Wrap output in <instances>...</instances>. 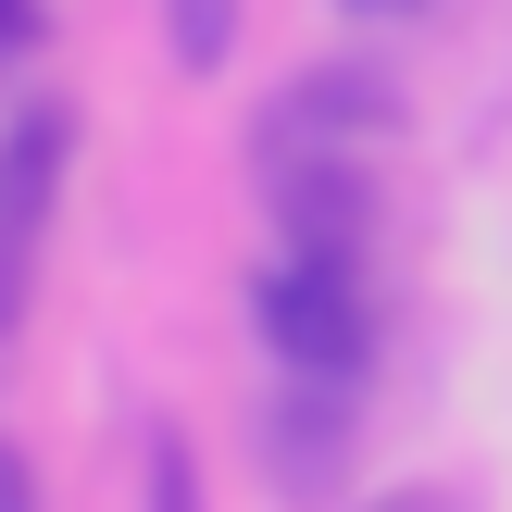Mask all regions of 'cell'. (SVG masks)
I'll use <instances>...</instances> for the list:
<instances>
[{
  "label": "cell",
  "mask_w": 512,
  "mask_h": 512,
  "mask_svg": "<svg viewBox=\"0 0 512 512\" xmlns=\"http://www.w3.org/2000/svg\"><path fill=\"white\" fill-rule=\"evenodd\" d=\"M263 213H275V238L288 250H338V263H363V238H375V163L350 138H275L263 125Z\"/></svg>",
  "instance_id": "obj_2"
},
{
  "label": "cell",
  "mask_w": 512,
  "mask_h": 512,
  "mask_svg": "<svg viewBox=\"0 0 512 512\" xmlns=\"http://www.w3.org/2000/svg\"><path fill=\"white\" fill-rule=\"evenodd\" d=\"M250 325H263V350L288 375H338V388L375 375V288L338 250H275V263L250 275Z\"/></svg>",
  "instance_id": "obj_1"
},
{
  "label": "cell",
  "mask_w": 512,
  "mask_h": 512,
  "mask_svg": "<svg viewBox=\"0 0 512 512\" xmlns=\"http://www.w3.org/2000/svg\"><path fill=\"white\" fill-rule=\"evenodd\" d=\"M275 138H400V75L388 63H313L288 100H275Z\"/></svg>",
  "instance_id": "obj_4"
},
{
  "label": "cell",
  "mask_w": 512,
  "mask_h": 512,
  "mask_svg": "<svg viewBox=\"0 0 512 512\" xmlns=\"http://www.w3.org/2000/svg\"><path fill=\"white\" fill-rule=\"evenodd\" d=\"M0 512H38V463H25L13 438H0Z\"/></svg>",
  "instance_id": "obj_11"
},
{
  "label": "cell",
  "mask_w": 512,
  "mask_h": 512,
  "mask_svg": "<svg viewBox=\"0 0 512 512\" xmlns=\"http://www.w3.org/2000/svg\"><path fill=\"white\" fill-rule=\"evenodd\" d=\"M63 163H75V113L63 100H25L13 138H0V200H13L25 225H50V200H63Z\"/></svg>",
  "instance_id": "obj_5"
},
{
  "label": "cell",
  "mask_w": 512,
  "mask_h": 512,
  "mask_svg": "<svg viewBox=\"0 0 512 512\" xmlns=\"http://www.w3.org/2000/svg\"><path fill=\"white\" fill-rule=\"evenodd\" d=\"M38 38H50V13H38V0H0V63H25Z\"/></svg>",
  "instance_id": "obj_9"
},
{
  "label": "cell",
  "mask_w": 512,
  "mask_h": 512,
  "mask_svg": "<svg viewBox=\"0 0 512 512\" xmlns=\"http://www.w3.org/2000/svg\"><path fill=\"white\" fill-rule=\"evenodd\" d=\"M150 512H200V450L175 438V425L150 438Z\"/></svg>",
  "instance_id": "obj_7"
},
{
  "label": "cell",
  "mask_w": 512,
  "mask_h": 512,
  "mask_svg": "<svg viewBox=\"0 0 512 512\" xmlns=\"http://www.w3.org/2000/svg\"><path fill=\"white\" fill-rule=\"evenodd\" d=\"M338 13H363V25H400V13H425V0H338Z\"/></svg>",
  "instance_id": "obj_12"
},
{
  "label": "cell",
  "mask_w": 512,
  "mask_h": 512,
  "mask_svg": "<svg viewBox=\"0 0 512 512\" xmlns=\"http://www.w3.org/2000/svg\"><path fill=\"white\" fill-rule=\"evenodd\" d=\"M163 38L188 75H225V50H238V0H163Z\"/></svg>",
  "instance_id": "obj_6"
},
{
  "label": "cell",
  "mask_w": 512,
  "mask_h": 512,
  "mask_svg": "<svg viewBox=\"0 0 512 512\" xmlns=\"http://www.w3.org/2000/svg\"><path fill=\"white\" fill-rule=\"evenodd\" d=\"M363 512H475V500H463V488H375Z\"/></svg>",
  "instance_id": "obj_10"
},
{
  "label": "cell",
  "mask_w": 512,
  "mask_h": 512,
  "mask_svg": "<svg viewBox=\"0 0 512 512\" xmlns=\"http://www.w3.org/2000/svg\"><path fill=\"white\" fill-rule=\"evenodd\" d=\"M263 475L288 500H338V475H350V388L338 375H288L263 400Z\"/></svg>",
  "instance_id": "obj_3"
},
{
  "label": "cell",
  "mask_w": 512,
  "mask_h": 512,
  "mask_svg": "<svg viewBox=\"0 0 512 512\" xmlns=\"http://www.w3.org/2000/svg\"><path fill=\"white\" fill-rule=\"evenodd\" d=\"M25 250H38V225H25L13 200H0V338L25 325Z\"/></svg>",
  "instance_id": "obj_8"
}]
</instances>
